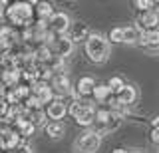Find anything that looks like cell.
Wrapping results in <instances>:
<instances>
[{
  "instance_id": "1",
  "label": "cell",
  "mask_w": 159,
  "mask_h": 153,
  "mask_svg": "<svg viewBox=\"0 0 159 153\" xmlns=\"http://www.w3.org/2000/svg\"><path fill=\"white\" fill-rule=\"evenodd\" d=\"M4 22L8 26H12L14 30H24V28L32 26L34 22V4L32 2H22V0H16V2H10L6 8V16H4Z\"/></svg>"
},
{
  "instance_id": "2",
  "label": "cell",
  "mask_w": 159,
  "mask_h": 153,
  "mask_svg": "<svg viewBox=\"0 0 159 153\" xmlns=\"http://www.w3.org/2000/svg\"><path fill=\"white\" fill-rule=\"evenodd\" d=\"M84 52H86L88 60L93 64H103L107 62L109 54H111V44H109L102 34H89L88 40L84 42Z\"/></svg>"
},
{
  "instance_id": "3",
  "label": "cell",
  "mask_w": 159,
  "mask_h": 153,
  "mask_svg": "<svg viewBox=\"0 0 159 153\" xmlns=\"http://www.w3.org/2000/svg\"><path fill=\"white\" fill-rule=\"evenodd\" d=\"M96 110L98 107L93 103H88V101L80 100V97H76V100H72L68 103V113L82 127H89L96 123Z\"/></svg>"
},
{
  "instance_id": "4",
  "label": "cell",
  "mask_w": 159,
  "mask_h": 153,
  "mask_svg": "<svg viewBox=\"0 0 159 153\" xmlns=\"http://www.w3.org/2000/svg\"><path fill=\"white\" fill-rule=\"evenodd\" d=\"M102 145V135L98 131H84L74 141V153H96Z\"/></svg>"
},
{
  "instance_id": "5",
  "label": "cell",
  "mask_w": 159,
  "mask_h": 153,
  "mask_svg": "<svg viewBox=\"0 0 159 153\" xmlns=\"http://www.w3.org/2000/svg\"><path fill=\"white\" fill-rule=\"evenodd\" d=\"M50 88H52V92H54V100L64 101V97H68V96H72L74 100L78 97L76 92H74V88H72V83H70L68 74H54V78L50 80Z\"/></svg>"
},
{
  "instance_id": "6",
  "label": "cell",
  "mask_w": 159,
  "mask_h": 153,
  "mask_svg": "<svg viewBox=\"0 0 159 153\" xmlns=\"http://www.w3.org/2000/svg\"><path fill=\"white\" fill-rule=\"evenodd\" d=\"M46 26H48V30L52 34H56V36H66L70 26H72V20H70V16L66 12H54V16L46 22Z\"/></svg>"
},
{
  "instance_id": "7",
  "label": "cell",
  "mask_w": 159,
  "mask_h": 153,
  "mask_svg": "<svg viewBox=\"0 0 159 153\" xmlns=\"http://www.w3.org/2000/svg\"><path fill=\"white\" fill-rule=\"evenodd\" d=\"M68 115V103L62 100H54L48 103L46 107V117L50 121H62Z\"/></svg>"
},
{
  "instance_id": "8",
  "label": "cell",
  "mask_w": 159,
  "mask_h": 153,
  "mask_svg": "<svg viewBox=\"0 0 159 153\" xmlns=\"http://www.w3.org/2000/svg\"><path fill=\"white\" fill-rule=\"evenodd\" d=\"M89 26L88 24H84V22H74L72 26H70V30L66 36L72 40V44H78V42H86L88 40V36H89Z\"/></svg>"
},
{
  "instance_id": "9",
  "label": "cell",
  "mask_w": 159,
  "mask_h": 153,
  "mask_svg": "<svg viewBox=\"0 0 159 153\" xmlns=\"http://www.w3.org/2000/svg\"><path fill=\"white\" fill-rule=\"evenodd\" d=\"M30 90H32V93L38 97V101L42 103V106H48L50 101H54V92H52V88H50V83L36 82Z\"/></svg>"
},
{
  "instance_id": "10",
  "label": "cell",
  "mask_w": 159,
  "mask_h": 153,
  "mask_svg": "<svg viewBox=\"0 0 159 153\" xmlns=\"http://www.w3.org/2000/svg\"><path fill=\"white\" fill-rule=\"evenodd\" d=\"M18 42V30H14L12 26H8V24H4L2 30H0V48L4 50H10V48H14Z\"/></svg>"
},
{
  "instance_id": "11",
  "label": "cell",
  "mask_w": 159,
  "mask_h": 153,
  "mask_svg": "<svg viewBox=\"0 0 159 153\" xmlns=\"http://www.w3.org/2000/svg\"><path fill=\"white\" fill-rule=\"evenodd\" d=\"M137 28L141 32H145V30H159V16L153 10L141 12L139 18H137Z\"/></svg>"
},
{
  "instance_id": "12",
  "label": "cell",
  "mask_w": 159,
  "mask_h": 153,
  "mask_svg": "<svg viewBox=\"0 0 159 153\" xmlns=\"http://www.w3.org/2000/svg\"><path fill=\"white\" fill-rule=\"evenodd\" d=\"M93 88H96V80H93L92 76H82L76 83V96L80 100H86V97H92V92Z\"/></svg>"
},
{
  "instance_id": "13",
  "label": "cell",
  "mask_w": 159,
  "mask_h": 153,
  "mask_svg": "<svg viewBox=\"0 0 159 153\" xmlns=\"http://www.w3.org/2000/svg\"><path fill=\"white\" fill-rule=\"evenodd\" d=\"M139 46L151 52H159V30H145L139 36Z\"/></svg>"
},
{
  "instance_id": "14",
  "label": "cell",
  "mask_w": 159,
  "mask_h": 153,
  "mask_svg": "<svg viewBox=\"0 0 159 153\" xmlns=\"http://www.w3.org/2000/svg\"><path fill=\"white\" fill-rule=\"evenodd\" d=\"M32 4H34V20L36 22H48L56 12L50 2H32Z\"/></svg>"
},
{
  "instance_id": "15",
  "label": "cell",
  "mask_w": 159,
  "mask_h": 153,
  "mask_svg": "<svg viewBox=\"0 0 159 153\" xmlns=\"http://www.w3.org/2000/svg\"><path fill=\"white\" fill-rule=\"evenodd\" d=\"M22 141L24 139L18 135V131H14L12 127H10V129H6L2 133V143H0V147H2V151H12V149H16Z\"/></svg>"
},
{
  "instance_id": "16",
  "label": "cell",
  "mask_w": 159,
  "mask_h": 153,
  "mask_svg": "<svg viewBox=\"0 0 159 153\" xmlns=\"http://www.w3.org/2000/svg\"><path fill=\"white\" fill-rule=\"evenodd\" d=\"M135 97H137V90L133 86H123L121 88V92L116 96V100L119 101V106H123V107H127V106H131L133 101H135Z\"/></svg>"
},
{
  "instance_id": "17",
  "label": "cell",
  "mask_w": 159,
  "mask_h": 153,
  "mask_svg": "<svg viewBox=\"0 0 159 153\" xmlns=\"http://www.w3.org/2000/svg\"><path fill=\"white\" fill-rule=\"evenodd\" d=\"M0 82H2V86L6 88V90H14V88L22 82L20 80V72L18 70H4L0 74Z\"/></svg>"
},
{
  "instance_id": "18",
  "label": "cell",
  "mask_w": 159,
  "mask_h": 153,
  "mask_svg": "<svg viewBox=\"0 0 159 153\" xmlns=\"http://www.w3.org/2000/svg\"><path fill=\"white\" fill-rule=\"evenodd\" d=\"M111 92H109V88L106 86V83H96V88H93L92 92V100L98 101V103H107L109 100H111Z\"/></svg>"
},
{
  "instance_id": "19",
  "label": "cell",
  "mask_w": 159,
  "mask_h": 153,
  "mask_svg": "<svg viewBox=\"0 0 159 153\" xmlns=\"http://www.w3.org/2000/svg\"><path fill=\"white\" fill-rule=\"evenodd\" d=\"M141 30L137 26H123L121 28V42L123 44H139Z\"/></svg>"
},
{
  "instance_id": "20",
  "label": "cell",
  "mask_w": 159,
  "mask_h": 153,
  "mask_svg": "<svg viewBox=\"0 0 159 153\" xmlns=\"http://www.w3.org/2000/svg\"><path fill=\"white\" fill-rule=\"evenodd\" d=\"M44 129H46L48 137H52V139H62L64 133H66V125H64L62 121H48Z\"/></svg>"
},
{
  "instance_id": "21",
  "label": "cell",
  "mask_w": 159,
  "mask_h": 153,
  "mask_svg": "<svg viewBox=\"0 0 159 153\" xmlns=\"http://www.w3.org/2000/svg\"><path fill=\"white\" fill-rule=\"evenodd\" d=\"M16 56H18V48H10V50H4L2 56H0V66L2 70H14V62H16Z\"/></svg>"
},
{
  "instance_id": "22",
  "label": "cell",
  "mask_w": 159,
  "mask_h": 153,
  "mask_svg": "<svg viewBox=\"0 0 159 153\" xmlns=\"http://www.w3.org/2000/svg\"><path fill=\"white\" fill-rule=\"evenodd\" d=\"M106 86L109 88V92H111V96H117L119 92H121V88L125 86V83H123V80L119 76H113V78H109V82L106 83Z\"/></svg>"
},
{
  "instance_id": "23",
  "label": "cell",
  "mask_w": 159,
  "mask_h": 153,
  "mask_svg": "<svg viewBox=\"0 0 159 153\" xmlns=\"http://www.w3.org/2000/svg\"><path fill=\"white\" fill-rule=\"evenodd\" d=\"M107 42L109 44H121V26H113L107 34Z\"/></svg>"
},
{
  "instance_id": "24",
  "label": "cell",
  "mask_w": 159,
  "mask_h": 153,
  "mask_svg": "<svg viewBox=\"0 0 159 153\" xmlns=\"http://www.w3.org/2000/svg\"><path fill=\"white\" fill-rule=\"evenodd\" d=\"M133 6H135L139 12H149V10H153V0H135Z\"/></svg>"
},
{
  "instance_id": "25",
  "label": "cell",
  "mask_w": 159,
  "mask_h": 153,
  "mask_svg": "<svg viewBox=\"0 0 159 153\" xmlns=\"http://www.w3.org/2000/svg\"><path fill=\"white\" fill-rule=\"evenodd\" d=\"M10 153H32V147H30L26 141H22V143H20V145L16 147V149H12Z\"/></svg>"
},
{
  "instance_id": "26",
  "label": "cell",
  "mask_w": 159,
  "mask_h": 153,
  "mask_svg": "<svg viewBox=\"0 0 159 153\" xmlns=\"http://www.w3.org/2000/svg\"><path fill=\"white\" fill-rule=\"evenodd\" d=\"M6 111H8V103H6V100H4V97H0V119H4Z\"/></svg>"
},
{
  "instance_id": "27",
  "label": "cell",
  "mask_w": 159,
  "mask_h": 153,
  "mask_svg": "<svg viewBox=\"0 0 159 153\" xmlns=\"http://www.w3.org/2000/svg\"><path fill=\"white\" fill-rule=\"evenodd\" d=\"M8 0H0V20H4V16H6V8H8Z\"/></svg>"
},
{
  "instance_id": "28",
  "label": "cell",
  "mask_w": 159,
  "mask_h": 153,
  "mask_svg": "<svg viewBox=\"0 0 159 153\" xmlns=\"http://www.w3.org/2000/svg\"><path fill=\"white\" fill-rule=\"evenodd\" d=\"M151 141L159 145V129H151Z\"/></svg>"
},
{
  "instance_id": "29",
  "label": "cell",
  "mask_w": 159,
  "mask_h": 153,
  "mask_svg": "<svg viewBox=\"0 0 159 153\" xmlns=\"http://www.w3.org/2000/svg\"><path fill=\"white\" fill-rule=\"evenodd\" d=\"M151 125H153V129H159V115L155 117V119H153V123H151Z\"/></svg>"
},
{
  "instance_id": "30",
  "label": "cell",
  "mask_w": 159,
  "mask_h": 153,
  "mask_svg": "<svg viewBox=\"0 0 159 153\" xmlns=\"http://www.w3.org/2000/svg\"><path fill=\"white\" fill-rule=\"evenodd\" d=\"M153 12L159 16V0H157V2H153Z\"/></svg>"
},
{
  "instance_id": "31",
  "label": "cell",
  "mask_w": 159,
  "mask_h": 153,
  "mask_svg": "<svg viewBox=\"0 0 159 153\" xmlns=\"http://www.w3.org/2000/svg\"><path fill=\"white\" fill-rule=\"evenodd\" d=\"M111 153H129V151H125V149H113Z\"/></svg>"
},
{
  "instance_id": "32",
  "label": "cell",
  "mask_w": 159,
  "mask_h": 153,
  "mask_svg": "<svg viewBox=\"0 0 159 153\" xmlns=\"http://www.w3.org/2000/svg\"><path fill=\"white\" fill-rule=\"evenodd\" d=\"M4 24H6V22H4V20H0V30H2V26H4Z\"/></svg>"
},
{
  "instance_id": "33",
  "label": "cell",
  "mask_w": 159,
  "mask_h": 153,
  "mask_svg": "<svg viewBox=\"0 0 159 153\" xmlns=\"http://www.w3.org/2000/svg\"><path fill=\"white\" fill-rule=\"evenodd\" d=\"M129 153H145V151H129Z\"/></svg>"
},
{
  "instance_id": "34",
  "label": "cell",
  "mask_w": 159,
  "mask_h": 153,
  "mask_svg": "<svg viewBox=\"0 0 159 153\" xmlns=\"http://www.w3.org/2000/svg\"><path fill=\"white\" fill-rule=\"evenodd\" d=\"M0 143H2V133H0Z\"/></svg>"
}]
</instances>
